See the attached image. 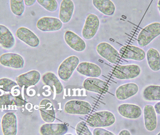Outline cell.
<instances>
[{
    "instance_id": "cell-38",
    "label": "cell",
    "mask_w": 160,
    "mask_h": 135,
    "mask_svg": "<svg viewBox=\"0 0 160 135\" xmlns=\"http://www.w3.org/2000/svg\"><path fill=\"white\" fill-rule=\"evenodd\" d=\"M64 135H73L72 134H65Z\"/></svg>"
},
{
    "instance_id": "cell-7",
    "label": "cell",
    "mask_w": 160,
    "mask_h": 135,
    "mask_svg": "<svg viewBox=\"0 0 160 135\" xmlns=\"http://www.w3.org/2000/svg\"><path fill=\"white\" fill-rule=\"evenodd\" d=\"M100 26L98 17L94 14L88 15L82 30V35L85 39H92L97 34Z\"/></svg>"
},
{
    "instance_id": "cell-9",
    "label": "cell",
    "mask_w": 160,
    "mask_h": 135,
    "mask_svg": "<svg viewBox=\"0 0 160 135\" xmlns=\"http://www.w3.org/2000/svg\"><path fill=\"white\" fill-rule=\"evenodd\" d=\"M36 26L38 30L43 32H55L62 29L63 23L58 18L44 17L38 20Z\"/></svg>"
},
{
    "instance_id": "cell-24",
    "label": "cell",
    "mask_w": 160,
    "mask_h": 135,
    "mask_svg": "<svg viewBox=\"0 0 160 135\" xmlns=\"http://www.w3.org/2000/svg\"><path fill=\"white\" fill-rule=\"evenodd\" d=\"M75 5L72 0H62L60 5L59 19L62 23H67L72 18Z\"/></svg>"
},
{
    "instance_id": "cell-20",
    "label": "cell",
    "mask_w": 160,
    "mask_h": 135,
    "mask_svg": "<svg viewBox=\"0 0 160 135\" xmlns=\"http://www.w3.org/2000/svg\"><path fill=\"white\" fill-rule=\"evenodd\" d=\"M118 111L122 117L130 119L139 118L142 114L141 107L132 104H122L118 106Z\"/></svg>"
},
{
    "instance_id": "cell-39",
    "label": "cell",
    "mask_w": 160,
    "mask_h": 135,
    "mask_svg": "<svg viewBox=\"0 0 160 135\" xmlns=\"http://www.w3.org/2000/svg\"><path fill=\"white\" fill-rule=\"evenodd\" d=\"M1 121H2V120H1V118H0V124H1Z\"/></svg>"
},
{
    "instance_id": "cell-40",
    "label": "cell",
    "mask_w": 160,
    "mask_h": 135,
    "mask_svg": "<svg viewBox=\"0 0 160 135\" xmlns=\"http://www.w3.org/2000/svg\"><path fill=\"white\" fill-rule=\"evenodd\" d=\"M160 135V132H159V133H158V135Z\"/></svg>"
},
{
    "instance_id": "cell-16",
    "label": "cell",
    "mask_w": 160,
    "mask_h": 135,
    "mask_svg": "<svg viewBox=\"0 0 160 135\" xmlns=\"http://www.w3.org/2000/svg\"><path fill=\"white\" fill-rule=\"evenodd\" d=\"M64 38L67 44L76 51H83L86 48V44L84 40L72 31H66Z\"/></svg>"
},
{
    "instance_id": "cell-37",
    "label": "cell",
    "mask_w": 160,
    "mask_h": 135,
    "mask_svg": "<svg viewBox=\"0 0 160 135\" xmlns=\"http://www.w3.org/2000/svg\"><path fill=\"white\" fill-rule=\"evenodd\" d=\"M158 8L159 10V12L160 13V0L158 2Z\"/></svg>"
},
{
    "instance_id": "cell-11",
    "label": "cell",
    "mask_w": 160,
    "mask_h": 135,
    "mask_svg": "<svg viewBox=\"0 0 160 135\" xmlns=\"http://www.w3.org/2000/svg\"><path fill=\"white\" fill-rule=\"evenodd\" d=\"M40 78V73L36 70H32L16 77V81L20 87H29L38 84Z\"/></svg>"
},
{
    "instance_id": "cell-33",
    "label": "cell",
    "mask_w": 160,
    "mask_h": 135,
    "mask_svg": "<svg viewBox=\"0 0 160 135\" xmlns=\"http://www.w3.org/2000/svg\"><path fill=\"white\" fill-rule=\"evenodd\" d=\"M93 135H115L112 132L102 128H96L93 130Z\"/></svg>"
},
{
    "instance_id": "cell-34",
    "label": "cell",
    "mask_w": 160,
    "mask_h": 135,
    "mask_svg": "<svg viewBox=\"0 0 160 135\" xmlns=\"http://www.w3.org/2000/svg\"><path fill=\"white\" fill-rule=\"evenodd\" d=\"M37 2L36 0H24V4L27 6H31Z\"/></svg>"
},
{
    "instance_id": "cell-36",
    "label": "cell",
    "mask_w": 160,
    "mask_h": 135,
    "mask_svg": "<svg viewBox=\"0 0 160 135\" xmlns=\"http://www.w3.org/2000/svg\"><path fill=\"white\" fill-rule=\"evenodd\" d=\"M118 135H131V134L128 130H123L119 133Z\"/></svg>"
},
{
    "instance_id": "cell-29",
    "label": "cell",
    "mask_w": 160,
    "mask_h": 135,
    "mask_svg": "<svg viewBox=\"0 0 160 135\" xmlns=\"http://www.w3.org/2000/svg\"><path fill=\"white\" fill-rule=\"evenodd\" d=\"M143 99L148 101H160V86L150 85L143 91Z\"/></svg>"
},
{
    "instance_id": "cell-2",
    "label": "cell",
    "mask_w": 160,
    "mask_h": 135,
    "mask_svg": "<svg viewBox=\"0 0 160 135\" xmlns=\"http://www.w3.org/2000/svg\"><path fill=\"white\" fill-rule=\"evenodd\" d=\"M160 35V23H152L140 31L137 37V42L141 47H145Z\"/></svg>"
},
{
    "instance_id": "cell-35",
    "label": "cell",
    "mask_w": 160,
    "mask_h": 135,
    "mask_svg": "<svg viewBox=\"0 0 160 135\" xmlns=\"http://www.w3.org/2000/svg\"><path fill=\"white\" fill-rule=\"evenodd\" d=\"M155 111L157 114L160 115V101L156 103L154 106Z\"/></svg>"
},
{
    "instance_id": "cell-14",
    "label": "cell",
    "mask_w": 160,
    "mask_h": 135,
    "mask_svg": "<svg viewBox=\"0 0 160 135\" xmlns=\"http://www.w3.org/2000/svg\"><path fill=\"white\" fill-rule=\"evenodd\" d=\"M17 37L32 48L38 47L40 44V40L38 37L30 29L25 27H21L16 31Z\"/></svg>"
},
{
    "instance_id": "cell-25",
    "label": "cell",
    "mask_w": 160,
    "mask_h": 135,
    "mask_svg": "<svg viewBox=\"0 0 160 135\" xmlns=\"http://www.w3.org/2000/svg\"><path fill=\"white\" fill-rule=\"evenodd\" d=\"M0 45L6 49H11L15 45V39L13 34L2 24H0Z\"/></svg>"
},
{
    "instance_id": "cell-18",
    "label": "cell",
    "mask_w": 160,
    "mask_h": 135,
    "mask_svg": "<svg viewBox=\"0 0 160 135\" xmlns=\"http://www.w3.org/2000/svg\"><path fill=\"white\" fill-rule=\"evenodd\" d=\"M68 131V127L62 123H46L39 129L41 135H64Z\"/></svg>"
},
{
    "instance_id": "cell-26",
    "label": "cell",
    "mask_w": 160,
    "mask_h": 135,
    "mask_svg": "<svg viewBox=\"0 0 160 135\" xmlns=\"http://www.w3.org/2000/svg\"><path fill=\"white\" fill-rule=\"evenodd\" d=\"M92 3L98 10L106 16H112L115 12V5L111 0H93Z\"/></svg>"
},
{
    "instance_id": "cell-17",
    "label": "cell",
    "mask_w": 160,
    "mask_h": 135,
    "mask_svg": "<svg viewBox=\"0 0 160 135\" xmlns=\"http://www.w3.org/2000/svg\"><path fill=\"white\" fill-rule=\"evenodd\" d=\"M40 116L46 123H52L56 118L55 111L52 102L48 99H43L39 104Z\"/></svg>"
},
{
    "instance_id": "cell-8",
    "label": "cell",
    "mask_w": 160,
    "mask_h": 135,
    "mask_svg": "<svg viewBox=\"0 0 160 135\" xmlns=\"http://www.w3.org/2000/svg\"><path fill=\"white\" fill-rule=\"evenodd\" d=\"M119 54L125 59L142 61L145 58L146 53L141 48L133 45H125L120 48Z\"/></svg>"
},
{
    "instance_id": "cell-19",
    "label": "cell",
    "mask_w": 160,
    "mask_h": 135,
    "mask_svg": "<svg viewBox=\"0 0 160 135\" xmlns=\"http://www.w3.org/2000/svg\"><path fill=\"white\" fill-rule=\"evenodd\" d=\"M139 86L134 83H127L119 86L116 91V98L120 101L127 100L134 96L139 91Z\"/></svg>"
},
{
    "instance_id": "cell-6",
    "label": "cell",
    "mask_w": 160,
    "mask_h": 135,
    "mask_svg": "<svg viewBox=\"0 0 160 135\" xmlns=\"http://www.w3.org/2000/svg\"><path fill=\"white\" fill-rule=\"evenodd\" d=\"M96 50L102 58L109 63L115 64L119 61L120 54L116 49L107 42H101L97 45Z\"/></svg>"
},
{
    "instance_id": "cell-21",
    "label": "cell",
    "mask_w": 160,
    "mask_h": 135,
    "mask_svg": "<svg viewBox=\"0 0 160 135\" xmlns=\"http://www.w3.org/2000/svg\"><path fill=\"white\" fill-rule=\"evenodd\" d=\"M77 70L82 75L94 78H98L102 74L101 69L98 65L89 62L80 63L77 68Z\"/></svg>"
},
{
    "instance_id": "cell-10",
    "label": "cell",
    "mask_w": 160,
    "mask_h": 135,
    "mask_svg": "<svg viewBox=\"0 0 160 135\" xmlns=\"http://www.w3.org/2000/svg\"><path fill=\"white\" fill-rule=\"evenodd\" d=\"M1 125L4 135H17L18 121L17 116L13 112H8L3 116Z\"/></svg>"
},
{
    "instance_id": "cell-23",
    "label": "cell",
    "mask_w": 160,
    "mask_h": 135,
    "mask_svg": "<svg viewBox=\"0 0 160 135\" xmlns=\"http://www.w3.org/2000/svg\"><path fill=\"white\" fill-rule=\"evenodd\" d=\"M43 83L47 86H49L52 92L59 94L63 90L62 84L58 79L56 75L52 72L45 73L42 76Z\"/></svg>"
},
{
    "instance_id": "cell-1",
    "label": "cell",
    "mask_w": 160,
    "mask_h": 135,
    "mask_svg": "<svg viewBox=\"0 0 160 135\" xmlns=\"http://www.w3.org/2000/svg\"><path fill=\"white\" fill-rule=\"evenodd\" d=\"M115 122V117L112 112L100 111L92 114L87 120V124L92 128H102L112 126Z\"/></svg>"
},
{
    "instance_id": "cell-31",
    "label": "cell",
    "mask_w": 160,
    "mask_h": 135,
    "mask_svg": "<svg viewBox=\"0 0 160 135\" xmlns=\"http://www.w3.org/2000/svg\"><path fill=\"white\" fill-rule=\"evenodd\" d=\"M37 2L45 9L50 12H54L58 8V2L56 0H37Z\"/></svg>"
},
{
    "instance_id": "cell-30",
    "label": "cell",
    "mask_w": 160,
    "mask_h": 135,
    "mask_svg": "<svg viewBox=\"0 0 160 135\" xmlns=\"http://www.w3.org/2000/svg\"><path fill=\"white\" fill-rule=\"evenodd\" d=\"M10 7L14 15L21 16L25 10V4L23 0H10Z\"/></svg>"
},
{
    "instance_id": "cell-13",
    "label": "cell",
    "mask_w": 160,
    "mask_h": 135,
    "mask_svg": "<svg viewBox=\"0 0 160 135\" xmlns=\"http://www.w3.org/2000/svg\"><path fill=\"white\" fill-rule=\"evenodd\" d=\"M0 64L7 67L22 69L24 67V61L23 57L20 55L8 53L0 56Z\"/></svg>"
},
{
    "instance_id": "cell-4",
    "label": "cell",
    "mask_w": 160,
    "mask_h": 135,
    "mask_svg": "<svg viewBox=\"0 0 160 135\" xmlns=\"http://www.w3.org/2000/svg\"><path fill=\"white\" fill-rule=\"evenodd\" d=\"M65 112L71 115H86L89 114L92 106L88 102L80 100H71L65 104Z\"/></svg>"
},
{
    "instance_id": "cell-32",
    "label": "cell",
    "mask_w": 160,
    "mask_h": 135,
    "mask_svg": "<svg viewBox=\"0 0 160 135\" xmlns=\"http://www.w3.org/2000/svg\"><path fill=\"white\" fill-rule=\"evenodd\" d=\"M76 132L78 135H93L87 124L83 121L80 122L77 124Z\"/></svg>"
},
{
    "instance_id": "cell-15",
    "label": "cell",
    "mask_w": 160,
    "mask_h": 135,
    "mask_svg": "<svg viewBox=\"0 0 160 135\" xmlns=\"http://www.w3.org/2000/svg\"><path fill=\"white\" fill-rule=\"evenodd\" d=\"M24 100L21 96H13L8 93L0 96V109L2 110H14L18 106L24 104Z\"/></svg>"
},
{
    "instance_id": "cell-3",
    "label": "cell",
    "mask_w": 160,
    "mask_h": 135,
    "mask_svg": "<svg viewBox=\"0 0 160 135\" xmlns=\"http://www.w3.org/2000/svg\"><path fill=\"white\" fill-rule=\"evenodd\" d=\"M79 62V59L76 55H71L65 59L58 68V75L60 79L64 81H68Z\"/></svg>"
},
{
    "instance_id": "cell-28",
    "label": "cell",
    "mask_w": 160,
    "mask_h": 135,
    "mask_svg": "<svg viewBox=\"0 0 160 135\" xmlns=\"http://www.w3.org/2000/svg\"><path fill=\"white\" fill-rule=\"evenodd\" d=\"M18 84L13 80L8 78L0 79V87L5 91L14 96H21V91L18 87Z\"/></svg>"
},
{
    "instance_id": "cell-27",
    "label": "cell",
    "mask_w": 160,
    "mask_h": 135,
    "mask_svg": "<svg viewBox=\"0 0 160 135\" xmlns=\"http://www.w3.org/2000/svg\"><path fill=\"white\" fill-rule=\"evenodd\" d=\"M148 66L154 71L160 70V55L158 51L154 48H150L146 54Z\"/></svg>"
},
{
    "instance_id": "cell-12",
    "label": "cell",
    "mask_w": 160,
    "mask_h": 135,
    "mask_svg": "<svg viewBox=\"0 0 160 135\" xmlns=\"http://www.w3.org/2000/svg\"><path fill=\"white\" fill-rule=\"evenodd\" d=\"M83 86L88 91L98 94H104L109 89L106 82L94 77L86 78L83 83Z\"/></svg>"
},
{
    "instance_id": "cell-22",
    "label": "cell",
    "mask_w": 160,
    "mask_h": 135,
    "mask_svg": "<svg viewBox=\"0 0 160 135\" xmlns=\"http://www.w3.org/2000/svg\"><path fill=\"white\" fill-rule=\"evenodd\" d=\"M143 113L146 129L149 132H153L156 130L158 124L157 113L154 106L147 105L144 107Z\"/></svg>"
},
{
    "instance_id": "cell-5",
    "label": "cell",
    "mask_w": 160,
    "mask_h": 135,
    "mask_svg": "<svg viewBox=\"0 0 160 135\" xmlns=\"http://www.w3.org/2000/svg\"><path fill=\"white\" fill-rule=\"evenodd\" d=\"M141 72V68L138 65H124L117 67L114 71L113 75L117 79L127 80L136 78Z\"/></svg>"
}]
</instances>
